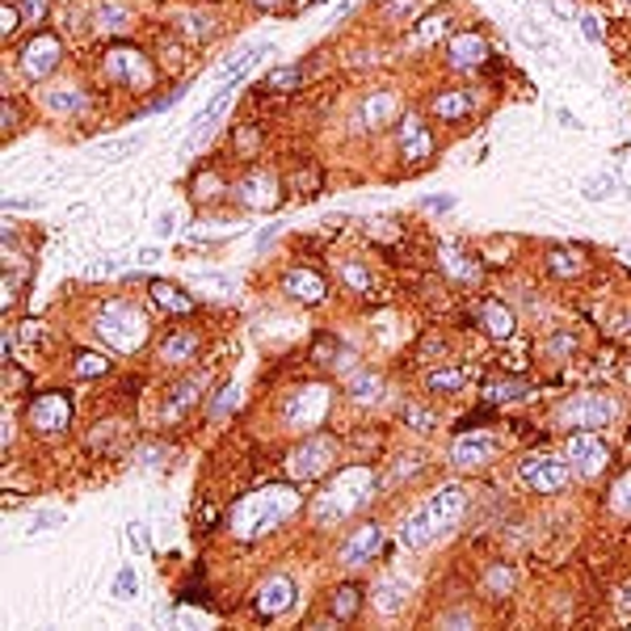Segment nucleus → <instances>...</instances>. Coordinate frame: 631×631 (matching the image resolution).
I'll list each match as a JSON object with an SVG mask.
<instances>
[{
  "mask_svg": "<svg viewBox=\"0 0 631 631\" xmlns=\"http://www.w3.org/2000/svg\"><path fill=\"white\" fill-rule=\"evenodd\" d=\"M463 509H467L463 484H442L438 493L429 497L417 514H409V522L400 526V543H404V548H426V543H434L438 535H446V531L459 526Z\"/></svg>",
  "mask_w": 631,
  "mask_h": 631,
  "instance_id": "f257e3e1",
  "label": "nucleus"
},
{
  "mask_svg": "<svg viewBox=\"0 0 631 631\" xmlns=\"http://www.w3.org/2000/svg\"><path fill=\"white\" fill-rule=\"evenodd\" d=\"M299 509V493L287 488V484H270V488H257L248 493L240 506L232 509V531L240 539H257L265 531H274Z\"/></svg>",
  "mask_w": 631,
  "mask_h": 631,
  "instance_id": "f03ea898",
  "label": "nucleus"
},
{
  "mask_svg": "<svg viewBox=\"0 0 631 631\" xmlns=\"http://www.w3.org/2000/svg\"><path fill=\"white\" fill-rule=\"evenodd\" d=\"M371 493H375L371 467H345L341 476H333V480L324 484V493L316 497L312 518L320 522V526H337V522H345L350 514H358V509L367 506Z\"/></svg>",
  "mask_w": 631,
  "mask_h": 631,
  "instance_id": "7ed1b4c3",
  "label": "nucleus"
},
{
  "mask_svg": "<svg viewBox=\"0 0 631 631\" xmlns=\"http://www.w3.org/2000/svg\"><path fill=\"white\" fill-rule=\"evenodd\" d=\"M97 337L110 345V350H118V354H131V350H139V345L148 341V316L139 312L135 303H123L114 299L106 303L101 312H97Z\"/></svg>",
  "mask_w": 631,
  "mask_h": 631,
  "instance_id": "20e7f679",
  "label": "nucleus"
},
{
  "mask_svg": "<svg viewBox=\"0 0 631 631\" xmlns=\"http://www.w3.org/2000/svg\"><path fill=\"white\" fill-rule=\"evenodd\" d=\"M618 404L610 392H576V396L560 400V409H556V426L564 429H606L618 421Z\"/></svg>",
  "mask_w": 631,
  "mask_h": 631,
  "instance_id": "39448f33",
  "label": "nucleus"
},
{
  "mask_svg": "<svg viewBox=\"0 0 631 631\" xmlns=\"http://www.w3.org/2000/svg\"><path fill=\"white\" fill-rule=\"evenodd\" d=\"M329 409H333V392H329V387H324V384H303V387H290V392H287L278 417H282V426H287V429L307 434V429H316L324 417H329Z\"/></svg>",
  "mask_w": 631,
  "mask_h": 631,
  "instance_id": "423d86ee",
  "label": "nucleus"
},
{
  "mask_svg": "<svg viewBox=\"0 0 631 631\" xmlns=\"http://www.w3.org/2000/svg\"><path fill=\"white\" fill-rule=\"evenodd\" d=\"M518 476L531 493H564L573 480V463H568V454H526L518 463Z\"/></svg>",
  "mask_w": 631,
  "mask_h": 631,
  "instance_id": "0eeeda50",
  "label": "nucleus"
},
{
  "mask_svg": "<svg viewBox=\"0 0 631 631\" xmlns=\"http://www.w3.org/2000/svg\"><path fill=\"white\" fill-rule=\"evenodd\" d=\"M101 72L110 84H123V89H151V81H156V68L139 47H110L101 59Z\"/></svg>",
  "mask_w": 631,
  "mask_h": 631,
  "instance_id": "6e6552de",
  "label": "nucleus"
},
{
  "mask_svg": "<svg viewBox=\"0 0 631 631\" xmlns=\"http://www.w3.org/2000/svg\"><path fill=\"white\" fill-rule=\"evenodd\" d=\"M564 454H568V463H573V476H581V480H593L606 467V459H610L606 442L598 438V429H573Z\"/></svg>",
  "mask_w": 631,
  "mask_h": 631,
  "instance_id": "1a4fd4ad",
  "label": "nucleus"
},
{
  "mask_svg": "<svg viewBox=\"0 0 631 631\" xmlns=\"http://www.w3.org/2000/svg\"><path fill=\"white\" fill-rule=\"evenodd\" d=\"M59 59H64V47H59V39L42 30V34H34V39L22 47L17 68H22V76H26V81H47V76L59 68Z\"/></svg>",
  "mask_w": 631,
  "mask_h": 631,
  "instance_id": "9d476101",
  "label": "nucleus"
},
{
  "mask_svg": "<svg viewBox=\"0 0 631 631\" xmlns=\"http://www.w3.org/2000/svg\"><path fill=\"white\" fill-rule=\"evenodd\" d=\"M26 426L34 434H59L72 426V400L64 392H42L34 404L26 409Z\"/></svg>",
  "mask_w": 631,
  "mask_h": 631,
  "instance_id": "9b49d317",
  "label": "nucleus"
},
{
  "mask_svg": "<svg viewBox=\"0 0 631 631\" xmlns=\"http://www.w3.org/2000/svg\"><path fill=\"white\" fill-rule=\"evenodd\" d=\"M333 454H337V446H333L329 438H307L303 446H295L287 459L290 480H316V476H324L333 467Z\"/></svg>",
  "mask_w": 631,
  "mask_h": 631,
  "instance_id": "f8f14e48",
  "label": "nucleus"
},
{
  "mask_svg": "<svg viewBox=\"0 0 631 631\" xmlns=\"http://www.w3.org/2000/svg\"><path fill=\"white\" fill-rule=\"evenodd\" d=\"M497 451H501V442H497V434H488V429H467V434H459V438L451 442V463L454 467H488L497 459Z\"/></svg>",
  "mask_w": 631,
  "mask_h": 631,
  "instance_id": "ddd939ff",
  "label": "nucleus"
},
{
  "mask_svg": "<svg viewBox=\"0 0 631 631\" xmlns=\"http://www.w3.org/2000/svg\"><path fill=\"white\" fill-rule=\"evenodd\" d=\"M253 606H257L261 618L287 615L290 606H295V581H290V576H282V573L265 576V581L257 585V593H253Z\"/></svg>",
  "mask_w": 631,
  "mask_h": 631,
  "instance_id": "4468645a",
  "label": "nucleus"
},
{
  "mask_svg": "<svg viewBox=\"0 0 631 631\" xmlns=\"http://www.w3.org/2000/svg\"><path fill=\"white\" fill-rule=\"evenodd\" d=\"M396 139H400V156L409 160V165H421L426 156H434V135H429V126L417 118V114H404L396 126Z\"/></svg>",
  "mask_w": 631,
  "mask_h": 631,
  "instance_id": "2eb2a0df",
  "label": "nucleus"
},
{
  "mask_svg": "<svg viewBox=\"0 0 631 631\" xmlns=\"http://www.w3.org/2000/svg\"><path fill=\"white\" fill-rule=\"evenodd\" d=\"M206 384H211V379H206L203 371H194V375H186L181 384L169 387V400H165V409H160V421H181V417H186V412L203 400Z\"/></svg>",
  "mask_w": 631,
  "mask_h": 631,
  "instance_id": "dca6fc26",
  "label": "nucleus"
},
{
  "mask_svg": "<svg viewBox=\"0 0 631 631\" xmlns=\"http://www.w3.org/2000/svg\"><path fill=\"white\" fill-rule=\"evenodd\" d=\"M484 59H488V42H484V34H476V30H467V34H454V39L446 42V64H451L454 72L480 68Z\"/></svg>",
  "mask_w": 631,
  "mask_h": 631,
  "instance_id": "f3484780",
  "label": "nucleus"
},
{
  "mask_svg": "<svg viewBox=\"0 0 631 631\" xmlns=\"http://www.w3.org/2000/svg\"><path fill=\"white\" fill-rule=\"evenodd\" d=\"M384 548V526L379 522H362L354 535L341 543V564H350V568H358V564L375 560V551Z\"/></svg>",
  "mask_w": 631,
  "mask_h": 631,
  "instance_id": "a211bd4d",
  "label": "nucleus"
},
{
  "mask_svg": "<svg viewBox=\"0 0 631 631\" xmlns=\"http://www.w3.org/2000/svg\"><path fill=\"white\" fill-rule=\"evenodd\" d=\"M236 198H240V206H253V211H270V206H278V177L274 173H248L240 186H236Z\"/></svg>",
  "mask_w": 631,
  "mask_h": 631,
  "instance_id": "6ab92c4d",
  "label": "nucleus"
},
{
  "mask_svg": "<svg viewBox=\"0 0 631 631\" xmlns=\"http://www.w3.org/2000/svg\"><path fill=\"white\" fill-rule=\"evenodd\" d=\"M282 290H287L295 303H324V295H329L324 278L316 274V270H287V274H282Z\"/></svg>",
  "mask_w": 631,
  "mask_h": 631,
  "instance_id": "aec40b11",
  "label": "nucleus"
},
{
  "mask_svg": "<svg viewBox=\"0 0 631 631\" xmlns=\"http://www.w3.org/2000/svg\"><path fill=\"white\" fill-rule=\"evenodd\" d=\"M42 106L59 118H72V114H84L89 110V97H84L81 84H51L47 93H42Z\"/></svg>",
  "mask_w": 631,
  "mask_h": 631,
  "instance_id": "412c9836",
  "label": "nucleus"
},
{
  "mask_svg": "<svg viewBox=\"0 0 631 631\" xmlns=\"http://www.w3.org/2000/svg\"><path fill=\"white\" fill-rule=\"evenodd\" d=\"M429 110H434V118H442V123H463L467 114L476 110V93H467V89H442V93L429 101Z\"/></svg>",
  "mask_w": 631,
  "mask_h": 631,
  "instance_id": "4be33fe9",
  "label": "nucleus"
},
{
  "mask_svg": "<svg viewBox=\"0 0 631 631\" xmlns=\"http://www.w3.org/2000/svg\"><path fill=\"white\" fill-rule=\"evenodd\" d=\"M480 324H484V333H488V337L506 341V337H514V329H518V316L509 312V303L484 299L480 303Z\"/></svg>",
  "mask_w": 631,
  "mask_h": 631,
  "instance_id": "5701e85b",
  "label": "nucleus"
},
{
  "mask_svg": "<svg viewBox=\"0 0 631 631\" xmlns=\"http://www.w3.org/2000/svg\"><path fill=\"white\" fill-rule=\"evenodd\" d=\"M358 123L362 126H387V123H400L396 118V97L387 93V89H379V93H371L362 106H358Z\"/></svg>",
  "mask_w": 631,
  "mask_h": 631,
  "instance_id": "b1692460",
  "label": "nucleus"
},
{
  "mask_svg": "<svg viewBox=\"0 0 631 631\" xmlns=\"http://www.w3.org/2000/svg\"><path fill=\"white\" fill-rule=\"evenodd\" d=\"M228 101H232V89H220V93H215V101H211V106H206V110L198 114V118H194V131H190V139H186V151H194L206 135H211V131H215L220 114L228 110Z\"/></svg>",
  "mask_w": 631,
  "mask_h": 631,
  "instance_id": "393cba45",
  "label": "nucleus"
},
{
  "mask_svg": "<svg viewBox=\"0 0 631 631\" xmlns=\"http://www.w3.org/2000/svg\"><path fill=\"white\" fill-rule=\"evenodd\" d=\"M198 345H203V337H198V333H173V337H165V341H160V362H169V367H181V362H190V358L198 354Z\"/></svg>",
  "mask_w": 631,
  "mask_h": 631,
  "instance_id": "a878e982",
  "label": "nucleus"
},
{
  "mask_svg": "<svg viewBox=\"0 0 631 631\" xmlns=\"http://www.w3.org/2000/svg\"><path fill=\"white\" fill-rule=\"evenodd\" d=\"M345 392H350V400H358V404H375V400L384 396V379L375 371H354L345 379Z\"/></svg>",
  "mask_w": 631,
  "mask_h": 631,
  "instance_id": "bb28decb",
  "label": "nucleus"
},
{
  "mask_svg": "<svg viewBox=\"0 0 631 631\" xmlns=\"http://www.w3.org/2000/svg\"><path fill=\"white\" fill-rule=\"evenodd\" d=\"M438 257H442V270L451 278H459V282H476V278H480V261L459 253V248H442Z\"/></svg>",
  "mask_w": 631,
  "mask_h": 631,
  "instance_id": "cd10ccee",
  "label": "nucleus"
},
{
  "mask_svg": "<svg viewBox=\"0 0 631 631\" xmlns=\"http://www.w3.org/2000/svg\"><path fill=\"white\" fill-rule=\"evenodd\" d=\"M358 610H362V590H358V585H337L329 598V615L350 623V618H358Z\"/></svg>",
  "mask_w": 631,
  "mask_h": 631,
  "instance_id": "c85d7f7f",
  "label": "nucleus"
},
{
  "mask_svg": "<svg viewBox=\"0 0 631 631\" xmlns=\"http://www.w3.org/2000/svg\"><path fill=\"white\" fill-rule=\"evenodd\" d=\"M151 299L160 303L165 312H177V316H190L198 303L190 299V295H181V287H173V282H151Z\"/></svg>",
  "mask_w": 631,
  "mask_h": 631,
  "instance_id": "c756f323",
  "label": "nucleus"
},
{
  "mask_svg": "<svg viewBox=\"0 0 631 631\" xmlns=\"http://www.w3.org/2000/svg\"><path fill=\"white\" fill-rule=\"evenodd\" d=\"M409 606V585H400V581H387L375 590V610L379 615H400Z\"/></svg>",
  "mask_w": 631,
  "mask_h": 631,
  "instance_id": "7c9ffc66",
  "label": "nucleus"
},
{
  "mask_svg": "<svg viewBox=\"0 0 631 631\" xmlns=\"http://www.w3.org/2000/svg\"><path fill=\"white\" fill-rule=\"evenodd\" d=\"M581 270H585V261H581V253H576V248H556V253H548V274L576 278Z\"/></svg>",
  "mask_w": 631,
  "mask_h": 631,
  "instance_id": "2f4dec72",
  "label": "nucleus"
},
{
  "mask_svg": "<svg viewBox=\"0 0 631 631\" xmlns=\"http://www.w3.org/2000/svg\"><path fill=\"white\" fill-rule=\"evenodd\" d=\"M531 392H535V387L526 384V379H497V384L484 387V396L497 400V404H506V400H526Z\"/></svg>",
  "mask_w": 631,
  "mask_h": 631,
  "instance_id": "473e14b6",
  "label": "nucleus"
},
{
  "mask_svg": "<svg viewBox=\"0 0 631 631\" xmlns=\"http://www.w3.org/2000/svg\"><path fill=\"white\" fill-rule=\"evenodd\" d=\"M177 30L186 34V39H194V42H206V39H215V30H220V26H215V17H211V13H186L177 22Z\"/></svg>",
  "mask_w": 631,
  "mask_h": 631,
  "instance_id": "72a5a7b5",
  "label": "nucleus"
},
{
  "mask_svg": "<svg viewBox=\"0 0 631 631\" xmlns=\"http://www.w3.org/2000/svg\"><path fill=\"white\" fill-rule=\"evenodd\" d=\"M97 30L101 34H126L131 30V13H126L123 4H101L97 9Z\"/></svg>",
  "mask_w": 631,
  "mask_h": 631,
  "instance_id": "f704fd0d",
  "label": "nucleus"
},
{
  "mask_svg": "<svg viewBox=\"0 0 631 631\" xmlns=\"http://www.w3.org/2000/svg\"><path fill=\"white\" fill-rule=\"evenodd\" d=\"M467 384V371L463 367H438V371L426 375V387L429 392H459Z\"/></svg>",
  "mask_w": 631,
  "mask_h": 631,
  "instance_id": "c9c22d12",
  "label": "nucleus"
},
{
  "mask_svg": "<svg viewBox=\"0 0 631 631\" xmlns=\"http://www.w3.org/2000/svg\"><path fill=\"white\" fill-rule=\"evenodd\" d=\"M110 371V358L106 354H93V350H84V354L72 358V375L76 379H97V375Z\"/></svg>",
  "mask_w": 631,
  "mask_h": 631,
  "instance_id": "e433bc0d",
  "label": "nucleus"
},
{
  "mask_svg": "<svg viewBox=\"0 0 631 631\" xmlns=\"http://www.w3.org/2000/svg\"><path fill=\"white\" fill-rule=\"evenodd\" d=\"M514 581H518V576H514L509 564H493V568L484 573V590L493 593V598H506V593L514 590Z\"/></svg>",
  "mask_w": 631,
  "mask_h": 631,
  "instance_id": "4c0bfd02",
  "label": "nucleus"
},
{
  "mask_svg": "<svg viewBox=\"0 0 631 631\" xmlns=\"http://www.w3.org/2000/svg\"><path fill=\"white\" fill-rule=\"evenodd\" d=\"M303 84V72L299 68H274L265 76V89H274V93H295Z\"/></svg>",
  "mask_w": 631,
  "mask_h": 631,
  "instance_id": "58836bf2",
  "label": "nucleus"
},
{
  "mask_svg": "<svg viewBox=\"0 0 631 631\" xmlns=\"http://www.w3.org/2000/svg\"><path fill=\"white\" fill-rule=\"evenodd\" d=\"M610 194H615V177H610V173H598V177L585 181V198H590V203H606Z\"/></svg>",
  "mask_w": 631,
  "mask_h": 631,
  "instance_id": "ea45409f",
  "label": "nucleus"
},
{
  "mask_svg": "<svg viewBox=\"0 0 631 631\" xmlns=\"http://www.w3.org/2000/svg\"><path fill=\"white\" fill-rule=\"evenodd\" d=\"M576 350V337H568V333H560V337H551V341H543V358H564Z\"/></svg>",
  "mask_w": 631,
  "mask_h": 631,
  "instance_id": "a19ab883",
  "label": "nucleus"
},
{
  "mask_svg": "<svg viewBox=\"0 0 631 631\" xmlns=\"http://www.w3.org/2000/svg\"><path fill=\"white\" fill-rule=\"evenodd\" d=\"M22 22H26V17H22V4H4V9H0V34H4V39H9Z\"/></svg>",
  "mask_w": 631,
  "mask_h": 631,
  "instance_id": "79ce46f5",
  "label": "nucleus"
},
{
  "mask_svg": "<svg viewBox=\"0 0 631 631\" xmlns=\"http://www.w3.org/2000/svg\"><path fill=\"white\" fill-rule=\"evenodd\" d=\"M143 143H148V139H143V135H131V139H118V143H110V148H106V156H110V160H123L126 151H139V148H143Z\"/></svg>",
  "mask_w": 631,
  "mask_h": 631,
  "instance_id": "37998d69",
  "label": "nucleus"
},
{
  "mask_svg": "<svg viewBox=\"0 0 631 631\" xmlns=\"http://www.w3.org/2000/svg\"><path fill=\"white\" fill-rule=\"evenodd\" d=\"M341 278L354 290H371V278H367V270H362V265H354V261H350V265H341Z\"/></svg>",
  "mask_w": 631,
  "mask_h": 631,
  "instance_id": "c03bdc74",
  "label": "nucleus"
},
{
  "mask_svg": "<svg viewBox=\"0 0 631 631\" xmlns=\"http://www.w3.org/2000/svg\"><path fill=\"white\" fill-rule=\"evenodd\" d=\"M615 509H623V514H631V471L618 480V488H615Z\"/></svg>",
  "mask_w": 631,
  "mask_h": 631,
  "instance_id": "a18cd8bd",
  "label": "nucleus"
},
{
  "mask_svg": "<svg viewBox=\"0 0 631 631\" xmlns=\"http://www.w3.org/2000/svg\"><path fill=\"white\" fill-rule=\"evenodd\" d=\"M47 4H51V0H22V17H26V22H42V17H47Z\"/></svg>",
  "mask_w": 631,
  "mask_h": 631,
  "instance_id": "49530a36",
  "label": "nucleus"
},
{
  "mask_svg": "<svg viewBox=\"0 0 631 631\" xmlns=\"http://www.w3.org/2000/svg\"><path fill=\"white\" fill-rule=\"evenodd\" d=\"M236 400H240V392H236V387H223V396L215 400V404H211V417H223V412L232 409Z\"/></svg>",
  "mask_w": 631,
  "mask_h": 631,
  "instance_id": "de8ad7c7",
  "label": "nucleus"
},
{
  "mask_svg": "<svg viewBox=\"0 0 631 631\" xmlns=\"http://www.w3.org/2000/svg\"><path fill=\"white\" fill-rule=\"evenodd\" d=\"M131 590H135V573H131V568H123V573H118V581H114V598H131Z\"/></svg>",
  "mask_w": 631,
  "mask_h": 631,
  "instance_id": "09e8293b",
  "label": "nucleus"
},
{
  "mask_svg": "<svg viewBox=\"0 0 631 631\" xmlns=\"http://www.w3.org/2000/svg\"><path fill=\"white\" fill-rule=\"evenodd\" d=\"M581 30H585V39H590V42H602V26H598V17L585 13V17H581Z\"/></svg>",
  "mask_w": 631,
  "mask_h": 631,
  "instance_id": "8fccbe9b",
  "label": "nucleus"
},
{
  "mask_svg": "<svg viewBox=\"0 0 631 631\" xmlns=\"http://www.w3.org/2000/svg\"><path fill=\"white\" fill-rule=\"evenodd\" d=\"M215 186H220V177H215V173H206V177H198V198H215Z\"/></svg>",
  "mask_w": 631,
  "mask_h": 631,
  "instance_id": "3c124183",
  "label": "nucleus"
},
{
  "mask_svg": "<svg viewBox=\"0 0 631 631\" xmlns=\"http://www.w3.org/2000/svg\"><path fill=\"white\" fill-rule=\"evenodd\" d=\"M417 9V0H396V4H387V17H400V13H412Z\"/></svg>",
  "mask_w": 631,
  "mask_h": 631,
  "instance_id": "603ef678",
  "label": "nucleus"
},
{
  "mask_svg": "<svg viewBox=\"0 0 631 631\" xmlns=\"http://www.w3.org/2000/svg\"><path fill=\"white\" fill-rule=\"evenodd\" d=\"M409 421H417V429H429V426H434V417H429V412H421V409H409Z\"/></svg>",
  "mask_w": 631,
  "mask_h": 631,
  "instance_id": "864d4df0",
  "label": "nucleus"
},
{
  "mask_svg": "<svg viewBox=\"0 0 631 631\" xmlns=\"http://www.w3.org/2000/svg\"><path fill=\"white\" fill-rule=\"evenodd\" d=\"M454 206V198H446V194H442V198H426V211H451Z\"/></svg>",
  "mask_w": 631,
  "mask_h": 631,
  "instance_id": "5fc2aeb1",
  "label": "nucleus"
},
{
  "mask_svg": "<svg viewBox=\"0 0 631 631\" xmlns=\"http://www.w3.org/2000/svg\"><path fill=\"white\" fill-rule=\"evenodd\" d=\"M551 9H556L560 17H576V4H573V0H551Z\"/></svg>",
  "mask_w": 631,
  "mask_h": 631,
  "instance_id": "6e6d98bb",
  "label": "nucleus"
},
{
  "mask_svg": "<svg viewBox=\"0 0 631 631\" xmlns=\"http://www.w3.org/2000/svg\"><path fill=\"white\" fill-rule=\"evenodd\" d=\"M160 454H165L160 446H143V463H148V467H160Z\"/></svg>",
  "mask_w": 631,
  "mask_h": 631,
  "instance_id": "4d7b16f0",
  "label": "nucleus"
},
{
  "mask_svg": "<svg viewBox=\"0 0 631 631\" xmlns=\"http://www.w3.org/2000/svg\"><path fill=\"white\" fill-rule=\"evenodd\" d=\"M454 623H471L467 610H454V615H442V627H454Z\"/></svg>",
  "mask_w": 631,
  "mask_h": 631,
  "instance_id": "13d9d810",
  "label": "nucleus"
},
{
  "mask_svg": "<svg viewBox=\"0 0 631 631\" xmlns=\"http://www.w3.org/2000/svg\"><path fill=\"white\" fill-rule=\"evenodd\" d=\"M0 118H4V126H17V106H13V101H4V110H0Z\"/></svg>",
  "mask_w": 631,
  "mask_h": 631,
  "instance_id": "bf43d9fd",
  "label": "nucleus"
},
{
  "mask_svg": "<svg viewBox=\"0 0 631 631\" xmlns=\"http://www.w3.org/2000/svg\"><path fill=\"white\" fill-rule=\"evenodd\" d=\"M156 232H160V236H169V232H173V215H160V223H156Z\"/></svg>",
  "mask_w": 631,
  "mask_h": 631,
  "instance_id": "052dcab7",
  "label": "nucleus"
},
{
  "mask_svg": "<svg viewBox=\"0 0 631 631\" xmlns=\"http://www.w3.org/2000/svg\"><path fill=\"white\" fill-rule=\"evenodd\" d=\"M618 606H623V610H631V585H627V590H623V598H618Z\"/></svg>",
  "mask_w": 631,
  "mask_h": 631,
  "instance_id": "680f3d73",
  "label": "nucleus"
},
{
  "mask_svg": "<svg viewBox=\"0 0 631 631\" xmlns=\"http://www.w3.org/2000/svg\"><path fill=\"white\" fill-rule=\"evenodd\" d=\"M253 4H261V9H278L282 0H253Z\"/></svg>",
  "mask_w": 631,
  "mask_h": 631,
  "instance_id": "e2e57ef3",
  "label": "nucleus"
},
{
  "mask_svg": "<svg viewBox=\"0 0 631 631\" xmlns=\"http://www.w3.org/2000/svg\"><path fill=\"white\" fill-rule=\"evenodd\" d=\"M623 320H627V324H623V337H631V312L623 316Z\"/></svg>",
  "mask_w": 631,
  "mask_h": 631,
  "instance_id": "0e129e2a",
  "label": "nucleus"
}]
</instances>
